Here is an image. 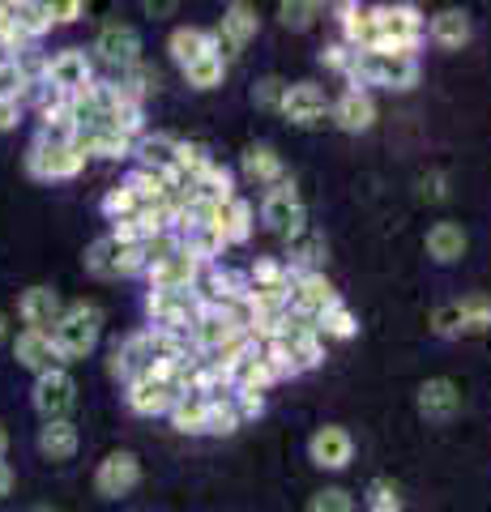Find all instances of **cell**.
Listing matches in <instances>:
<instances>
[{
  "label": "cell",
  "instance_id": "obj_1",
  "mask_svg": "<svg viewBox=\"0 0 491 512\" xmlns=\"http://www.w3.org/2000/svg\"><path fill=\"white\" fill-rule=\"evenodd\" d=\"M372 18H376V43L368 52H380V56H415L419 52L427 18L415 5H376Z\"/></svg>",
  "mask_w": 491,
  "mask_h": 512
},
{
  "label": "cell",
  "instance_id": "obj_2",
  "mask_svg": "<svg viewBox=\"0 0 491 512\" xmlns=\"http://www.w3.org/2000/svg\"><path fill=\"white\" fill-rule=\"evenodd\" d=\"M99 329H103V312L90 308V303H73L65 308V316L56 320L52 329V346L60 363H73V359H86L94 346H99Z\"/></svg>",
  "mask_w": 491,
  "mask_h": 512
},
{
  "label": "cell",
  "instance_id": "obj_3",
  "mask_svg": "<svg viewBox=\"0 0 491 512\" xmlns=\"http://www.w3.org/2000/svg\"><path fill=\"white\" fill-rule=\"evenodd\" d=\"M351 82L363 86H389V90H410L419 82V60L415 56H380V52H355Z\"/></svg>",
  "mask_w": 491,
  "mask_h": 512
},
{
  "label": "cell",
  "instance_id": "obj_4",
  "mask_svg": "<svg viewBox=\"0 0 491 512\" xmlns=\"http://www.w3.org/2000/svg\"><path fill=\"white\" fill-rule=\"evenodd\" d=\"M210 308L201 295H197V286L193 291H150L146 295V312H150V329H163V333H188V325Z\"/></svg>",
  "mask_w": 491,
  "mask_h": 512
},
{
  "label": "cell",
  "instance_id": "obj_5",
  "mask_svg": "<svg viewBox=\"0 0 491 512\" xmlns=\"http://www.w3.org/2000/svg\"><path fill=\"white\" fill-rule=\"evenodd\" d=\"M86 269L94 278H137L146 274V261H141V244L129 248L116 235H103L86 248Z\"/></svg>",
  "mask_w": 491,
  "mask_h": 512
},
{
  "label": "cell",
  "instance_id": "obj_6",
  "mask_svg": "<svg viewBox=\"0 0 491 512\" xmlns=\"http://www.w3.org/2000/svg\"><path fill=\"white\" fill-rule=\"evenodd\" d=\"M261 222L269 231H278V235H295V231H304L308 227V214H304V201H299V188L295 180H282L265 192V201H261Z\"/></svg>",
  "mask_w": 491,
  "mask_h": 512
},
{
  "label": "cell",
  "instance_id": "obj_7",
  "mask_svg": "<svg viewBox=\"0 0 491 512\" xmlns=\"http://www.w3.org/2000/svg\"><path fill=\"white\" fill-rule=\"evenodd\" d=\"M35 410L43 414V423H56V419H69V410L77 402V384L65 367H56V372H43L35 376Z\"/></svg>",
  "mask_w": 491,
  "mask_h": 512
},
{
  "label": "cell",
  "instance_id": "obj_8",
  "mask_svg": "<svg viewBox=\"0 0 491 512\" xmlns=\"http://www.w3.org/2000/svg\"><path fill=\"white\" fill-rule=\"evenodd\" d=\"M137 483H141V461L129 453V448L107 453L99 461V470H94V491H99L103 500H120V495H129Z\"/></svg>",
  "mask_w": 491,
  "mask_h": 512
},
{
  "label": "cell",
  "instance_id": "obj_9",
  "mask_svg": "<svg viewBox=\"0 0 491 512\" xmlns=\"http://www.w3.org/2000/svg\"><path fill=\"white\" fill-rule=\"evenodd\" d=\"M82 167H86V158L77 154V146H43V141H35L30 154H26V171L35 175V180H43V184L73 180Z\"/></svg>",
  "mask_w": 491,
  "mask_h": 512
},
{
  "label": "cell",
  "instance_id": "obj_10",
  "mask_svg": "<svg viewBox=\"0 0 491 512\" xmlns=\"http://www.w3.org/2000/svg\"><path fill=\"white\" fill-rule=\"evenodd\" d=\"M47 82H52L60 94H82L90 82H94V64H90V56L82 52V47H65V52H52L47 56Z\"/></svg>",
  "mask_w": 491,
  "mask_h": 512
},
{
  "label": "cell",
  "instance_id": "obj_11",
  "mask_svg": "<svg viewBox=\"0 0 491 512\" xmlns=\"http://www.w3.org/2000/svg\"><path fill=\"white\" fill-rule=\"evenodd\" d=\"M124 402H129L133 414H141V419H154V414H167L171 406L180 402L176 389L158 376V372H146V376H137L124 384Z\"/></svg>",
  "mask_w": 491,
  "mask_h": 512
},
{
  "label": "cell",
  "instance_id": "obj_12",
  "mask_svg": "<svg viewBox=\"0 0 491 512\" xmlns=\"http://www.w3.org/2000/svg\"><path fill=\"white\" fill-rule=\"evenodd\" d=\"M329 303H338V291L329 286V278L321 269H308V274H295L291 282V312L295 316H308V320H321V312Z\"/></svg>",
  "mask_w": 491,
  "mask_h": 512
},
{
  "label": "cell",
  "instance_id": "obj_13",
  "mask_svg": "<svg viewBox=\"0 0 491 512\" xmlns=\"http://www.w3.org/2000/svg\"><path fill=\"white\" fill-rule=\"evenodd\" d=\"M308 453H312V461L321 470H346L351 466V457H355V440H351V431L346 427L329 423V427H316V436L308 440Z\"/></svg>",
  "mask_w": 491,
  "mask_h": 512
},
{
  "label": "cell",
  "instance_id": "obj_14",
  "mask_svg": "<svg viewBox=\"0 0 491 512\" xmlns=\"http://www.w3.org/2000/svg\"><path fill=\"white\" fill-rule=\"evenodd\" d=\"M18 316H22L26 329L52 333L56 320L65 316V303H60V295L52 286H30V291H22V299H18Z\"/></svg>",
  "mask_w": 491,
  "mask_h": 512
},
{
  "label": "cell",
  "instance_id": "obj_15",
  "mask_svg": "<svg viewBox=\"0 0 491 512\" xmlns=\"http://www.w3.org/2000/svg\"><path fill=\"white\" fill-rule=\"evenodd\" d=\"M94 52H99V60L116 64V69H133V64L141 60V39L133 26L124 22H107L99 30V39H94Z\"/></svg>",
  "mask_w": 491,
  "mask_h": 512
},
{
  "label": "cell",
  "instance_id": "obj_16",
  "mask_svg": "<svg viewBox=\"0 0 491 512\" xmlns=\"http://www.w3.org/2000/svg\"><path fill=\"white\" fill-rule=\"evenodd\" d=\"M112 376L116 380H137V376H146V372H154V355H150V333L141 329V333H129L124 342H116L112 346Z\"/></svg>",
  "mask_w": 491,
  "mask_h": 512
},
{
  "label": "cell",
  "instance_id": "obj_17",
  "mask_svg": "<svg viewBox=\"0 0 491 512\" xmlns=\"http://www.w3.org/2000/svg\"><path fill=\"white\" fill-rule=\"evenodd\" d=\"M325 90L316 86V82H295L287 86V99H282V116H287L291 124L299 128H316V124H325Z\"/></svg>",
  "mask_w": 491,
  "mask_h": 512
},
{
  "label": "cell",
  "instance_id": "obj_18",
  "mask_svg": "<svg viewBox=\"0 0 491 512\" xmlns=\"http://www.w3.org/2000/svg\"><path fill=\"white\" fill-rule=\"evenodd\" d=\"M176 154H180V137L171 133H141L133 141V158L141 171H158L176 180Z\"/></svg>",
  "mask_w": 491,
  "mask_h": 512
},
{
  "label": "cell",
  "instance_id": "obj_19",
  "mask_svg": "<svg viewBox=\"0 0 491 512\" xmlns=\"http://www.w3.org/2000/svg\"><path fill=\"white\" fill-rule=\"evenodd\" d=\"M201 278V265L188 256L184 248L180 252H171L163 265H154L146 269V282H150V291H193Z\"/></svg>",
  "mask_w": 491,
  "mask_h": 512
},
{
  "label": "cell",
  "instance_id": "obj_20",
  "mask_svg": "<svg viewBox=\"0 0 491 512\" xmlns=\"http://www.w3.org/2000/svg\"><path fill=\"white\" fill-rule=\"evenodd\" d=\"M13 355H18V363L26 367V372H56V367H65L56 355V346H52V333H35V329H22L18 333V342H13Z\"/></svg>",
  "mask_w": 491,
  "mask_h": 512
},
{
  "label": "cell",
  "instance_id": "obj_21",
  "mask_svg": "<svg viewBox=\"0 0 491 512\" xmlns=\"http://www.w3.org/2000/svg\"><path fill=\"white\" fill-rule=\"evenodd\" d=\"M457 410H462V389H457L453 380H445V376L423 380V389H419V414L423 419L445 423V419H453Z\"/></svg>",
  "mask_w": 491,
  "mask_h": 512
},
{
  "label": "cell",
  "instance_id": "obj_22",
  "mask_svg": "<svg viewBox=\"0 0 491 512\" xmlns=\"http://www.w3.org/2000/svg\"><path fill=\"white\" fill-rule=\"evenodd\" d=\"M334 124L342 128V133H368V128L376 124V103L368 90L351 86L342 94V99L334 103Z\"/></svg>",
  "mask_w": 491,
  "mask_h": 512
},
{
  "label": "cell",
  "instance_id": "obj_23",
  "mask_svg": "<svg viewBox=\"0 0 491 512\" xmlns=\"http://www.w3.org/2000/svg\"><path fill=\"white\" fill-rule=\"evenodd\" d=\"M73 146L82 158H133V137L116 133V128H82L73 137Z\"/></svg>",
  "mask_w": 491,
  "mask_h": 512
},
{
  "label": "cell",
  "instance_id": "obj_24",
  "mask_svg": "<svg viewBox=\"0 0 491 512\" xmlns=\"http://www.w3.org/2000/svg\"><path fill=\"white\" fill-rule=\"evenodd\" d=\"M338 18H342V43L351 52H368L376 43V18L368 5H355V0H342L338 5Z\"/></svg>",
  "mask_w": 491,
  "mask_h": 512
},
{
  "label": "cell",
  "instance_id": "obj_25",
  "mask_svg": "<svg viewBox=\"0 0 491 512\" xmlns=\"http://www.w3.org/2000/svg\"><path fill=\"white\" fill-rule=\"evenodd\" d=\"M171 60L180 64V69H188V64H197L201 56H214V39H210V30H201V26H180V30H171Z\"/></svg>",
  "mask_w": 491,
  "mask_h": 512
},
{
  "label": "cell",
  "instance_id": "obj_26",
  "mask_svg": "<svg viewBox=\"0 0 491 512\" xmlns=\"http://www.w3.org/2000/svg\"><path fill=\"white\" fill-rule=\"evenodd\" d=\"M427 35H432L436 47H449V52H457V47L470 43V18L462 9H440L432 22H427Z\"/></svg>",
  "mask_w": 491,
  "mask_h": 512
},
{
  "label": "cell",
  "instance_id": "obj_27",
  "mask_svg": "<svg viewBox=\"0 0 491 512\" xmlns=\"http://www.w3.org/2000/svg\"><path fill=\"white\" fill-rule=\"evenodd\" d=\"M462 252H466V231L457 227V222H436L432 231H427V256L440 265H453V261H462Z\"/></svg>",
  "mask_w": 491,
  "mask_h": 512
},
{
  "label": "cell",
  "instance_id": "obj_28",
  "mask_svg": "<svg viewBox=\"0 0 491 512\" xmlns=\"http://www.w3.org/2000/svg\"><path fill=\"white\" fill-rule=\"evenodd\" d=\"M9 13H13V22H18V30L30 39V43H39L47 30H52V9H47V0H9Z\"/></svg>",
  "mask_w": 491,
  "mask_h": 512
},
{
  "label": "cell",
  "instance_id": "obj_29",
  "mask_svg": "<svg viewBox=\"0 0 491 512\" xmlns=\"http://www.w3.org/2000/svg\"><path fill=\"white\" fill-rule=\"evenodd\" d=\"M252 227H257V210H252L244 197L223 201V218H218V231H223L227 248H231V244H244V239L252 235Z\"/></svg>",
  "mask_w": 491,
  "mask_h": 512
},
{
  "label": "cell",
  "instance_id": "obj_30",
  "mask_svg": "<svg viewBox=\"0 0 491 512\" xmlns=\"http://www.w3.org/2000/svg\"><path fill=\"white\" fill-rule=\"evenodd\" d=\"M77 427L69 419H56V423H43L39 427V453L52 457V461H69L77 453Z\"/></svg>",
  "mask_w": 491,
  "mask_h": 512
},
{
  "label": "cell",
  "instance_id": "obj_31",
  "mask_svg": "<svg viewBox=\"0 0 491 512\" xmlns=\"http://www.w3.org/2000/svg\"><path fill=\"white\" fill-rule=\"evenodd\" d=\"M218 30L235 43V47H248L252 39H257V30H261V18H257V9L244 5V0H235V5H227L223 13V22H218Z\"/></svg>",
  "mask_w": 491,
  "mask_h": 512
},
{
  "label": "cell",
  "instance_id": "obj_32",
  "mask_svg": "<svg viewBox=\"0 0 491 512\" xmlns=\"http://www.w3.org/2000/svg\"><path fill=\"white\" fill-rule=\"evenodd\" d=\"M188 197H205V201H231V197H235V175H231V171H227V167L214 158V163L205 167V171L197 175V180H193V188H188Z\"/></svg>",
  "mask_w": 491,
  "mask_h": 512
},
{
  "label": "cell",
  "instance_id": "obj_33",
  "mask_svg": "<svg viewBox=\"0 0 491 512\" xmlns=\"http://www.w3.org/2000/svg\"><path fill=\"white\" fill-rule=\"evenodd\" d=\"M244 175L248 180H261V184H278L282 180V158L274 146H265V141H252L244 150Z\"/></svg>",
  "mask_w": 491,
  "mask_h": 512
},
{
  "label": "cell",
  "instance_id": "obj_34",
  "mask_svg": "<svg viewBox=\"0 0 491 512\" xmlns=\"http://www.w3.org/2000/svg\"><path fill=\"white\" fill-rule=\"evenodd\" d=\"M240 414H235L231 393H218V397H205V436H231L240 431Z\"/></svg>",
  "mask_w": 491,
  "mask_h": 512
},
{
  "label": "cell",
  "instance_id": "obj_35",
  "mask_svg": "<svg viewBox=\"0 0 491 512\" xmlns=\"http://www.w3.org/2000/svg\"><path fill=\"white\" fill-rule=\"evenodd\" d=\"M73 137H77V124L69 116V103L39 116V137L35 141H43V146H73Z\"/></svg>",
  "mask_w": 491,
  "mask_h": 512
},
{
  "label": "cell",
  "instance_id": "obj_36",
  "mask_svg": "<svg viewBox=\"0 0 491 512\" xmlns=\"http://www.w3.org/2000/svg\"><path fill=\"white\" fill-rule=\"evenodd\" d=\"M287 244H291V269H295V274H308V269H316V265H321V256H325V239L321 235H316V231H295L291 239H287Z\"/></svg>",
  "mask_w": 491,
  "mask_h": 512
},
{
  "label": "cell",
  "instance_id": "obj_37",
  "mask_svg": "<svg viewBox=\"0 0 491 512\" xmlns=\"http://www.w3.org/2000/svg\"><path fill=\"white\" fill-rule=\"evenodd\" d=\"M316 329H321V338H338V342H351L355 333H359V320L355 312L346 308V303H329V308L321 312V320H316Z\"/></svg>",
  "mask_w": 491,
  "mask_h": 512
},
{
  "label": "cell",
  "instance_id": "obj_38",
  "mask_svg": "<svg viewBox=\"0 0 491 512\" xmlns=\"http://www.w3.org/2000/svg\"><path fill=\"white\" fill-rule=\"evenodd\" d=\"M167 419L176 431H184V436H205V397H180L176 406L167 410Z\"/></svg>",
  "mask_w": 491,
  "mask_h": 512
},
{
  "label": "cell",
  "instance_id": "obj_39",
  "mask_svg": "<svg viewBox=\"0 0 491 512\" xmlns=\"http://www.w3.org/2000/svg\"><path fill=\"white\" fill-rule=\"evenodd\" d=\"M457 308H462V333H487L491 329V295L470 291V295L457 299Z\"/></svg>",
  "mask_w": 491,
  "mask_h": 512
},
{
  "label": "cell",
  "instance_id": "obj_40",
  "mask_svg": "<svg viewBox=\"0 0 491 512\" xmlns=\"http://www.w3.org/2000/svg\"><path fill=\"white\" fill-rule=\"evenodd\" d=\"M124 94H129V99H146V94H154L158 90V69H150V64H133V69H120V82H116Z\"/></svg>",
  "mask_w": 491,
  "mask_h": 512
},
{
  "label": "cell",
  "instance_id": "obj_41",
  "mask_svg": "<svg viewBox=\"0 0 491 512\" xmlns=\"http://www.w3.org/2000/svg\"><path fill=\"white\" fill-rule=\"evenodd\" d=\"M184 77H188V86H193V90H214V86H223L227 64L218 60V56H201L197 64H188Z\"/></svg>",
  "mask_w": 491,
  "mask_h": 512
},
{
  "label": "cell",
  "instance_id": "obj_42",
  "mask_svg": "<svg viewBox=\"0 0 491 512\" xmlns=\"http://www.w3.org/2000/svg\"><path fill=\"white\" fill-rule=\"evenodd\" d=\"M141 210L137 197L129 192V184H116V188H107V197H103V214L107 222H120V218H133Z\"/></svg>",
  "mask_w": 491,
  "mask_h": 512
},
{
  "label": "cell",
  "instance_id": "obj_43",
  "mask_svg": "<svg viewBox=\"0 0 491 512\" xmlns=\"http://www.w3.org/2000/svg\"><path fill=\"white\" fill-rule=\"evenodd\" d=\"M287 86H291V82H282V77H261V82L252 86V103H257L261 111H282Z\"/></svg>",
  "mask_w": 491,
  "mask_h": 512
},
{
  "label": "cell",
  "instance_id": "obj_44",
  "mask_svg": "<svg viewBox=\"0 0 491 512\" xmlns=\"http://www.w3.org/2000/svg\"><path fill=\"white\" fill-rule=\"evenodd\" d=\"M22 94H26V77L18 69V60H0V99L5 103H22Z\"/></svg>",
  "mask_w": 491,
  "mask_h": 512
},
{
  "label": "cell",
  "instance_id": "obj_45",
  "mask_svg": "<svg viewBox=\"0 0 491 512\" xmlns=\"http://www.w3.org/2000/svg\"><path fill=\"white\" fill-rule=\"evenodd\" d=\"M316 13H321V5H308V0H295V5L287 0V5H278V18L287 30H308L316 22Z\"/></svg>",
  "mask_w": 491,
  "mask_h": 512
},
{
  "label": "cell",
  "instance_id": "obj_46",
  "mask_svg": "<svg viewBox=\"0 0 491 512\" xmlns=\"http://www.w3.org/2000/svg\"><path fill=\"white\" fill-rule=\"evenodd\" d=\"M308 512H355V500H351V491H342V487H325L312 495Z\"/></svg>",
  "mask_w": 491,
  "mask_h": 512
},
{
  "label": "cell",
  "instance_id": "obj_47",
  "mask_svg": "<svg viewBox=\"0 0 491 512\" xmlns=\"http://www.w3.org/2000/svg\"><path fill=\"white\" fill-rule=\"evenodd\" d=\"M321 64L325 69H334V73H346L351 77V69H355V52L346 43H325L321 47Z\"/></svg>",
  "mask_w": 491,
  "mask_h": 512
},
{
  "label": "cell",
  "instance_id": "obj_48",
  "mask_svg": "<svg viewBox=\"0 0 491 512\" xmlns=\"http://www.w3.org/2000/svg\"><path fill=\"white\" fill-rule=\"evenodd\" d=\"M432 333H440V338H457V333H462V308H457V303L436 308L432 312Z\"/></svg>",
  "mask_w": 491,
  "mask_h": 512
},
{
  "label": "cell",
  "instance_id": "obj_49",
  "mask_svg": "<svg viewBox=\"0 0 491 512\" xmlns=\"http://www.w3.org/2000/svg\"><path fill=\"white\" fill-rule=\"evenodd\" d=\"M231 402H235V414H240V423L261 419V414H265V397H261V393H231Z\"/></svg>",
  "mask_w": 491,
  "mask_h": 512
},
{
  "label": "cell",
  "instance_id": "obj_50",
  "mask_svg": "<svg viewBox=\"0 0 491 512\" xmlns=\"http://www.w3.org/2000/svg\"><path fill=\"white\" fill-rule=\"evenodd\" d=\"M368 500H372V508H398V487H393L389 478H372Z\"/></svg>",
  "mask_w": 491,
  "mask_h": 512
},
{
  "label": "cell",
  "instance_id": "obj_51",
  "mask_svg": "<svg viewBox=\"0 0 491 512\" xmlns=\"http://www.w3.org/2000/svg\"><path fill=\"white\" fill-rule=\"evenodd\" d=\"M47 9H52V22H65V26L77 22L86 13L82 0H47Z\"/></svg>",
  "mask_w": 491,
  "mask_h": 512
},
{
  "label": "cell",
  "instance_id": "obj_52",
  "mask_svg": "<svg viewBox=\"0 0 491 512\" xmlns=\"http://www.w3.org/2000/svg\"><path fill=\"white\" fill-rule=\"evenodd\" d=\"M18 120H22V103H5V99H0V133L18 128Z\"/></svg>",
  "mask_w": 491,
  "mask_h": 512
},
{
  "label": "cell",
  "instance_id": "obj_53",
  "mask_svg": "<svg viewBox=\"0 0 491 512\" xmlns=\"http://www.w3.org/2000/svg\"><path fill=\"white\" fill-rule=\"evenodd\" d=\"M423 192H427L432 201H440V197H445V180H440V175H427V180H423Z\"/></svg>",
  "mask_w": 491,
  "mask_h": 512
},
{
  "label": "cell",
  "instance_id": "obj_54",
  "mask_svg": "<svg viewBox=\"0 0 491 512\" xmlns=\"http://www.w3.org/2000/svg\"><path fill=\"white\" fill-rule=\"evenodd\" d=\"M9 487H13V470L5 466V461H0V500L9 495Z\"/></svg>",
  "mask_w": 491,
  "mask_h": 512
},
{
  "label": "cell",
  "instance_id": "obj_55",
  "mask_svg": "<svg viewBox=\"0 0 491 512\" xmlns=\"http://www.w3.org/2000/svg\"><path fill=\"white\" fill-rule=\"evenodd\" d=\"M5 448H9V431H5V423H0V461H5Z\"/></svg>",
  "mask_w": 491,
  "mask_h": 512
},
{
  "label": "cell",
  "instance_id": "obj_56",
  "mask_svg": "<svg viewBox=\"0 0 491 512\" xmlns=\"http://www.w3.org/2000/svg\"><path fill=\"white\" fill-rule=\"evenodd\" d=\"M5 338H9V316L0 312V342H5Z\"/></svg>",
  "mask_w": 491,
  "mask_h": 512
},
{
  "label": "cell",
  "instance_id": "obj_57",
  "mask_svg": "<svg viewBox=\"0 0 491 512\" xmlns=\"http://www.w3.org/2000/svg\"><path fill=\"white\" fill-rule=\"evenodd\" d=\"M30 512H56V508H47V504H39V508H30Z\"/></svg>",
  "mask_w": 491,
  "mask_h": 512
},
{
  "label": "cell",
  "instance_id": "obj_58",
  "mask_svg": "<svg viewBox=\"0 0 491 512\" xmlns=\"http://www.w3.org/2000/svg\"><path fill=\"white\" fill-rule=\"evenodd\" d=\"M372 512H402V504L398 508H372Z\"/></svg>",
  "mask_w": 491,
  "mask_h": 512
}]
</instances>
